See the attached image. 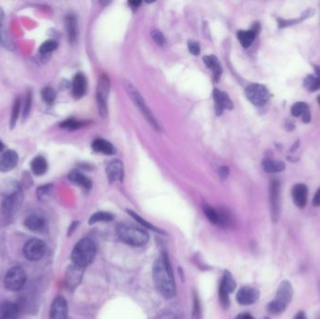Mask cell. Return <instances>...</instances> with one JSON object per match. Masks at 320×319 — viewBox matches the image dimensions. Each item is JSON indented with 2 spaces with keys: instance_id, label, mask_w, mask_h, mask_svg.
I'll return each mask as SVG.
<instances>
[{
  "instance_id": "cell-39",
  "label": "cell",
  "mask_w": 320,
  "mask_h": 319,
  "mask_svg": "<svg viewBox=\"0 0 320 319\" xmlns=\"http://www.w3.org/2000/svg\"><path fill=\"white\" fill-rule=\"evenodd\" d=\"M41 98L47 104H52L56 99V93L50 86H46L41 90Z\"/></svg>"
},
{
  "instance_id": "cell-55",
  "label": "cell",
  "mask_w": 320,
  "mask_h": 319,
  "mask_svg": "<svg viewBox=\"0 0 320 319\" xmlns=\"http://www.w3.org/2000/svg\"><path fill=\"white\" fill-rule=\"evenodd\" d=\"M320 319V318H319Z\"/></svg>"
},
{
  "instance_id": "cell-2",
  "label": "cell",
  "mask_w": 320,
  "mask_h": 319,
  "mask_svg": "<svg viewBox=\"0 0 320 319\" xmlns=\"http://www.w3.org/2000/svg\"><path fill=\"white\" fill-rule=\"evenodd\" d=\"M2 194L4 197L1 204L2 215L5 216L14 215L22 203V191L20 185L14 180L6 182Z\"/></svg>"
},
{
  "instance_id": "cell-3",
  "label": "cell",
  "mask_w": 320,
  "mask_h": 319,
  "mask_svg": "<svg viewBox=\"0 0 320 319\" xmlns=\"http://www.w3.org/2000/svg\"><path fill=\"white\" fill-rule=\"evenodd\" d=\"M97 254V247L95 242L88 238H84L77 242L73 248L72 254L73 264L77 265L81 268H85L91 264Z\"/></svg>"
},
{
  "instance_id": "cell-49",
  "label": "cell",
  "mask_w": 320,
  "mask_h": 319,
  "mask_svg": "<svg viewBox=\"0 0 320 319\" xmlns=\"http://www.w3.org/2000/svg\"><path fill=\"white\" fill-rule=\"evenodd\" d=\"M235 319H255L251 314H241L238 315Z\"/></svg>"
},
{
  "instance_id": "cell-34",
  "label": "cell",
  "mask_w": 320,
  "mask_h": 319,
  "mask_svg": "<svg viewBox=\"0 0 320 319\" xmlns=\"http://www.w3.org/2000/svg\"><path fill=\"white\" fill-rule=\"evenodd\" d=\"M113 218H115V216L111 215L110 213L98 212V213H95L94 215L90 217L89 224L93 225V224H97V223H100V222H110V221L113 220Z\"/></svg>"
},
{
  "instance_id": "cell-1",
  "label": "cell",
  "mask_w": 320,
  "mask_h": 319,
  "mask_svg": "<svg viewBox=\"0 0 320 319\" xmlns=\"http://www.w3.org/2000/svg\"><path fill=\"white\" fill-rule=\"evenodd\" d=\"M153 280L157 291L165 299H172L176 295V284L170 260L166 254L161 255L154 262Z\"/></svg>"
},
{
  "instance_id": "cell-51",
  "label": "cell",
  "mask_w": 320,
  "mask_h": 319,
  "mask_svg": "<svg viewBox=\"0 0 320 319\" xmlns=\"http://www.w3.org/2000/svg\"><path fill=\"white\" fill-rule=\"evenodd\" d=\"M315 75L320 78V66H315Z\"/></svg>"
},
{
  "instance_id": "cell-53",
  "label": "cell",
  "mask_w": 320,
  "mask_h": 319,
  "mask_svg": "<svg viewBox=\"0 0 320 319\" xmlns=\"http://www.w3.org/2000/svg\"><path fill=\"white\" fill-rule=\"evenodd\" d=\"M317 102H318V105H319L320 107V96H318V98H317Z\"/></svg>"
},
{
  "instance_id": "cell-14",
  "label": "cell",
  "mask_w": 320,
  "mask_h": 319,
  "mask_svg": "<svg viewBox=\"0 0 320 319\" xmlns=\"http://www.w3.org/2000/svg\"><path fill=\"white\" fill-rule=\"evenodd\" d=\"M213 97L215 99V111L217 116H221L224 110L233 109V103L225 92H222L218 89H215L213 92Z\"/></svg>"
},
{
  "instance_id": "cell-27",
  "label": "cell",
  "mask_w": 320,
  "mask_h": 319,
  "mask_svg": "<svg viewBox=\"0 0 320 319\" xmlns=\"http://www.w3.org/2000/svg\"><path fill=\"white\" fill-rule=\"evenodd\" d=\"M315 14V10H312V9H309V10H307V11H304L303 13H302V15L300 16V18H295V19H291V20H286V19H281V18H279L278 20H277V24H278V28H287V27H290V26H293V25H297V24H300L301 22H303L304 20H306V19H308L310 17L313 16Z\"/></svg>"
},
{
  "instance_id": "cell-32",
  "label": "cell",
  "mask_w": 320,
  "mask_h": 319,
  "mask_svg": "<svg viewBox=\"0 0 320 319\" xmlns=\"http://www.w3.org/2000/svg\"><path fill=\"white\" fill-rule=\"evenodd\" d=\"M304 86L310 92H315L320 89V78L310 74L304 79Z\"/></svg>"
},
{
  "instance_id": "cell-38",
  "label": "cell",
  "mask_w": 320,
  "mask_h": 319,
  "mask_svg": "<svg viewBox=\"0 0 320 319\" xmlns=\"http://www.w3.org/2000/svg\"><path fill=\"white\" fill-rule=\"evenodd\" d=\"M83 126H84V123L76 120V119H67V120H65V121L60 123L61 128L67 129V130H76Z\"/></svg>"
},
{
  "instance_id": "cell-4",
  "label": "cell",
  "mask_w": 320,
  "mask_h": 319,
  "mask_svg": "<svg viewBox=\"0 0 320 319\" xmlns=\"http://www.w3.org/2000/svg\"><path fill=\"white\" fill-rule=\"evenodd\" d=\"M116 233L122 242L130 246H144L149 241V235L146 231L127 224H119L116 227Z\"/></svg>"
},
{
  "instance_id": "cell-23",
  "label": "cell",
  "mask_w": 320,
  "mask_h": 319,
  "mask_svg": "<svg viewBox=\"0 0 320 319\" xmlns=\"http://www.w3.org/2000/svg\"><path fill=\"white\" fill-rule=\"evenodd\" d=\"M92 149L97 153L112 155L116 153V149L115 146L108 141L104 139H97L92 143Z\"/></svg>"
},
{
  "instance_id": "cell-8",
  "label": "cell",
  "mask_w": 320,
  "mask_h": 319,
  "mask_svg": "<svg viewBox=\"0 0 320 319\" xmlns=\"http://www.w3.org/2000/svg\"><path fill=\"white\" fill-rule=\"evenodd\" d=\"M270 215L273 222H277L281 214V184L278 179H271L269 187Z\"/></svg>"
},
{
  "instance_id": "cell-47",
  "label": "cell",
  "mask_w": 320,
  "mask_h": 319,
  "mask_svg": "<svg viewBox=\"0 0 320 319\" xmlns=\"http://www.w3.org/2000/svg\"><path fill=\"white\" fill-rule=\"evenodd\" d=\"M155 319H177V317L176 315L172 313H164V314H160L159 316Z\"/></svg>"
},
{
  "instance_id": "cell-17",
  "label": "cell",
  "mask_w": 320,
  "mask_h": 319,
  "mask_svg": "<svg viewBox=\"0 0 320 319\" xmlns=\"http://www.w3.org/2000/svg\"><path fill=\"white\" fill-rule=\"evenodd\" d=\"M106 173L110 184L116 181H123L124 178V167L120 160H115L110 161L106 168Z\"/></svg>"
},
{
  "instance_id": "cell-20",
  "label": "cell",
  "mask_w": 320,
  "mask_h": 319,
  "mask_svg": "<svg viewBox=\"0 0 320 319\" xmlns=\"http://www.w3.org/2000/svg\"><path fill=\"white\" fill-rule=\"evenodd\" d=\"M87 88V81L82 73H77L72 81V95L75 99H81L84 96Z\"/></svg>"
},
{
  "instance_id": "cell-50",
  "label": "cell",
  "mask_w": 320,
  "mask_h": 319,
  "mask_svg": "<svg viewBox=\"0 0 320 319\" xmlns=\"http://www.w3.org/2000/svg\"><path fill=\"white\" fill-rule=\"evenodd\" d=\"M128 3H129V5L131 6L132 8H135V9L138 8L139 6L142 4L141 1H129Z\"/></svg>"
},
{
  "instance_id": "cell-11",
  "label": "cell",
  "mask_w": 320,
  "mask_h": 319,
  "mask_svg": "<svg viewBox=\"0 0 320 319\" xmlns=\"http://www.w3.org/2000/svg\"><path fill=\"white\" fill-rule=\"evenodd\" d=\"M236 282L233 279L232 274L226 270L222 277L219 286V302L224 309L228 308L230 306V294L235 290Z\"/></svg>"
},
{
  "instance_id": "cell-10",
  "label": "cell",
  "mask_w": 320,
  "mask_h": 319,
  "mask_svg": "<svg viewBox=\"0 0 320 319\" xmlns=\"http://www.w3.org/2000/svg\"><path fill=\"white\" fill-rule=\"evenodd\" d=\"M110 93V80L106 74H102L99 79L97 87V102L100 116L106 117L108 115L107 99Z\"/></svg>"
},
{
  "instance_id": "cell-44",
  "label": "cell",
  "mask_w": 320,
  "mask_h": 319,
  "mask_svg": "<svg viewBox=\"0 0 320 319\" xmlns=\"http://www.w3.org/2000/svg\"><path fill=\"white\" fill-rule=\"evenodd\" d=\"M52 187H53L52 185H46V186H42V187H39V189H38V191H37L38 197H39V198H41L42 197L46 196L47 194H49L51 189H52Z\"/></svg>"
},
{
  "instance_id": "cell-54",
  "label": "cell",
  "mask_w": 320,
  "mask_h": 319,
  "mask_svg": "<svg viewBox=\"0 0 320 319\" xmlns=\"http://www.w3.org/2000/svg\"><path fill=\"white\" fill-rule=\"evenodd\" d=\"M319 287H320V284H319Z\"/></svg>"
},
{
  "instance_id": "cell-25",
  "label": "cell",
  "mask_w": 320,
  "mask_h": 319,
  "mask_svg": "<svg viewBox=\"0 0 320 319\" xmlns=\"http://www.w3.org/2000/svg\"><path fill=\"white\" fill-rule=\"evenodd\" d=\"M25 226L28 227L29 231L39 232L42 231L46 226V221L43 217L39 215H29L25 220Z\"/></svg>"
},
{
  "instance_id": "cell-13",
  "label": "cell",
  "mask_w": 320,
  "mask_h": 319,
  "mask_svg": "<svg viewBox=\"0 0 320 319\" xmlns=\"http://www.w3.org/2000/svg\"><path fill=\"white\" fill-rule=\"evenodd\" d=\"M260 299V291L256 287L243 286L237 292L236 300L241 305H251Z\"/></svg>"
},
{
  "instance_id": "cell-52",
  "label": "cell",
  "mask_w": 320,
  "mask_h": 319,
  "mask_svg": "<svg viewBox=\"0 0 320 319\" xmlns=\"http://www.w3.org/2000/svg\"><path fill=\"white\" fill-rule=\"evenodd\" d=\"M3 150H4V144L0 141V153H1Z\"/></svg>"
},
{
  "instance_id": "cell-45",
  "label": "cell",
  "mask_w": 320,
  "mask_h": 319,
  "mask_svg": "<svg viewBox=\"0 0 320 319\" xmlns=\"http://www.w3.org/2000/svg\"><path fill=\"white\" fill-rule=\"evenodd\" d=\"M228 173H230V169L226 166H222L219 168V176L221 179L225 180L226 177L228 176Z\"/></svg>"
},
{
  "instance_id": "cell-22",
  "label": "cell",
  "mask_w": 320,
  "mask_h": 319,
  "mask_svg": "<svg viewBox=\"0 0 320 319\" xmlns=\"http://www.w3.org/2000/svg\"><path fill=\"white\" fill-rule=\"evenodd\" d=\"M19 312L20 310L17 304L6 302L0 305V319H17Z\"/></svg>"
},
{
  "instance_id": "cell-6",
  "label": "cell",
  "mask_w": 320,
  "mask_h": 319,
  "mask_svg": "<svg viewBox=\"0 0 320 319\" xmlns=\"http://www.w3.org/2000/svg\"><path fill=\"white\" fill-rule=\"evenodd\" d=\"M125 87H126V90H127V93L129 95L130 99H132L134 104L136 105V107L142 112V115L144 116V118L147 120V122L149 123L152 127L155 128V130L159 131L160 126L158 122L156 121L155 116H154L153 112L150 110L149 107L146 104L143 96L139 92L138 89L136 88L130 83H125Z\"/></svg>"
},
{
  "instance_id": "cell-41",
  "label": "cell",
  "mask_w": 320,
  "mask_h": 319,
  "mask_svg": "<svg viewBox=\"0 0 320 319\" xmlns=\"http://www.w3.org/2000/svg\"><path fill=\"white\" fill-rule=\"evenodd\" d=\"M152 37L155 40V43L159 46H163L166 44V38L163 33L159 31L158 29H155L152 31Z\"/></svg>"
},
{
  "instance_id": "cell-21",
  "label": "cell",
  "mask_w": 320,
  "mask_h": 319,
  "mask_svg": "<svg viewBox=\"0 0 320 319\" xmlns=\"http://www.w3.org/2000/svg\"><path fill=\"white\" fill-rule=\"evenodd\" d=\"M291 113L294 117H301L304 123L308 124L311 121V110L305 102H296L291 108Z\"/></svg>"
},
{
  "instance_id": "cell-40",
  "label": "cell",
  "mask_w": 320,
  "mask_h": 319,
  "mask_svg": "<svg viewBox=\"0 0 320 319\" xmlns=\"http://www.w3.org/2000/svg\"><path fill=\"white\" fill-rule=\"evenodd\" d=\"M201 306L199 303V299L197 294H194L193 311H192V319H201Z\"/></svg>"
},
{
  "instance_id": "cell-46",
  "label": "cell",
  "mask_w": 320,
  "mask_h": 319,
  "mask_svg": "<svg viewBox=\"0 0 320 319\" xmlns=\"http://www.w3.org/2000/svg\"><path fill=\"white\" fill-rule=\"evenodd\" d=\"M313 205L315 207H320V187L315 192L314 198H313Z\"/></svg>"
},
{
  "instance_id": "cell-12",
  "label": "cell",
  "mask_w": 320,
  "mask_h": 319,
  "mask_svg": "<svg viewBox=\"0 0 320 319\" xmlns=\"http://www.w3.org/2000/svg\"><path fill=\"white\" fill-rule=\"evenodd\" d=\"M45 252L46 245L39 239H32L28 241L24 247V255L30 261H37L42 259Z\"/></svg>"
},
{
  "instance_id": "cell-30",
  "label": "cell",
  "mask_w": 320,
  "mask_h": 319,
  "mask_svg": "<svg viewBox=\"0 0 320 319\" xmlns=\"http://www.w3.org/2000/svg\"><path fill=\"white\" fill-rule=\"evenodd\" d=\"M205 65L208 66L214 72V78L215 81H218L222 73V67L215 55H206L203 58Z\"/></svg>"
},
{
  "instance_id": "cell-48",
  "label": "cell",
  "mask_w": 320,
  "mask_h": 319,
  "mask_svg": "<svg viewBox=\"0 0 320 319\" xmlns=\"http://www.w3.org/2000/svg\"><path fill=\"white\" fill-rule=\"evenodd\" d=\"M294 319H307V316H306V314L304 313V311H300V312L297 313V314L295 315Z\"/></svg>"
},
{
  "instance_id": "cell-24",
  "label": "cell",
  "mask_w": 320,
  "mask_h": 319,
  "mask_svg": "<svg viewBox=\"0 0 320 319\" xmlns=\"http://www.w3.org/2000/svg\"><path fill=\"white\" fill-rule=\"evenodd\" d=\"M68 179L71 182L83 187V189L87 191L92 187V181L89 179L88 177L85 176L81 171H77V170H73L70 172Z\"/></svg>"
},
{
  "instance_id": "cell-35",
  "label": "cell",
  "mask_w": 320,
  "mask_h": 319,
  "mask_svg": "<svg viewBox=\"0 0 320 319\" xmlns=\"http://www.w3.org/2000/svg\"><path fill=\"white\" fill-rule=\"evenodd\" d=\"M127 213H128V215H130L132 218H134L135 220L137 221L140 225H142V226L145 227V229L150 230V231H155V232H157V233H163V231L159 230V229H157V227H155L154 225L150 224L148 221L144 220L143 217H141V216H140L138 214H136L135 212H133L131 210H127Z\"/></svg>"
},
{
  "instance_id": "cell-43",
  "label": "cell",
  "mask_w": 320,
  "mask_h": 319,
  "mask_svg": "<svg viewBox=\"0 0 320 319\" xmlns=\"http://www.w3.org/2000/svg\"><path fill=\"white\" fill-rule=\"evenodd\" d=\"M188 50L194 55H199V53H200L199 44L196 41H189L188 42Z\"/></svg>"
},
{
  "instance_id": "cell-33",
  "label": "cell",
  "mask_w": 320,
  "mask_h": 319,
  "mask_svg": "<svg viewBox=\"0 0 320 319\" xmlns=\"http://www.w3.org/2000/svg\"><path fill=\"white\" fill-rule=\"evenodd\" d=\"M4 21H5V14L3 10L0 8V42L5 47H9L11 46V40L5 31Z\"/></svg>"
},
{
  "instance_id": "cell-29",
  "label": "cell",
  "mask_w": 320,
  "mask_h": 319,
  "mask_svg": "<svg viewBox=\"0 0 320 319\" xmlns=\"http://www.w3.org/2000/svg\"><path fill=\"white\" fill-rule=\"evenodd\" d=\"M262 168L267 173H276L284 171L286 169V164L282 161L267 158L263 160Z\"/></svg>"
},
{
  "instance_id": "cell-28",
  "label": "cell",
  "mask_w": 320,
  "mask_h": 319,
  "mask_svg": "<svg viewBox=\"0 0 320 319\" xmlns=\"http://www.w3.org/2000/svg\"><path fill=\"white\" fill-rule=\"evenodd\" d=\"M48 170V163L43 156L38 155L31 161V171L35 175L41 176Z\"/></svg>"
},
{
  "instance_id": "cell-19",
  "label": "cell",
  "mask_w": 320,
  "mask_h": 319,
  "mask_svg": "<svg viewBox=\"0 0 320 319\" xmlns=\"http://www.w3.org/2000/svg\"><path fill=\"white\" fill-rule=\"evenodd\" d=\"M19 161L18 154L14 150H7L0 158V171L8 172L13 170Z\"/></svg>"
},
{
  "instance_id": "cell-9",
  "label": "cell",
  "mask_w": 320,
  "mask_h": 319,
  "mask_svg": "<svg viewBox=\"0 0 320 319\" xmlns=\"http://www.w3.org/2000/svg\"><path fill=\"white\" fill-rule=\"evenodd\" d=\"M27 282V275L21 267H13L7 271L4 278L6 288L11 291L22 289Z\"/></svg>"
},
{
  "instance_id": "cell-7",
  "label": "cell",
  "mask_w": 320,
  "mask_h": 319,
  "mask_svg": "<svg viewBox=\"0 0 320 319\" xmlns=\"http://www.w3.org/2000/svg\"><path fill=\"white\" fill-rule=\"evenodd\" d=\"M245 96L254 106L262 107L269 101L270 94L265 85L260 83H251L245 89Z\"/></svg>"
},
{
  "instance_id": "cell-26",
  "label": "cell",
  "mask_w": 320,
  "mask_h": 319,
  "mask_svg": "<svg viewBox=\"0 0 320 319\" xmlns=\"http://www.w3.org/2000/svg\"><path fill=\"white\" fill-rule=\"evenodd\" d=\"M66 33H67V38L71 43L75 42V40L77 39L78 28H77V19L76 16L72 13L67 14L66 17Z\"/></svg>"
},
{
  "instance_id": "cell-37",
  "label": "cell",
  "mask_w": 320,
  "mask_h": 319,
  "mask_svg": "<svg viewBox=\"0 0 320 319\" xmlns=\"http://www.w3.org/2000/svg\"><path fill=\"white\" fill-rule=\"evenodd\" d=\"M57 46H58V43L57 41H55V39H48L40 45L39 52L41 55H48L52 52H54L57 48Z\"/></svg>"
},
{
  "instance_id": "cell-15",
  "label": "cell",
  "mask_w": 320,
  "mask_h": 319,
  "mask_svg": "<svg viewBox=\"0 0 320 319\" xmlns=\"http://www.w3.org/2000/svg\"><path fill=\"white\" fill-rule=\"evenodd\" d=\"M83 268L72 264L66 270V285L70 289H75L83 278Z\"/></svg>"
},
{
  "instance_id": "cell-16",
  "label": "cell",
  "mask_w": 320,
  "mask_h": 319,
  "mask_svg": "<svg viewBox=\"0 0 320 319\" xmlns=\"http://www.w3.org/2000/svg\"><path fill=\"white\" fill-rule=\"evenodd\" d=\"M67 303L63 297H57L52 303L50 319H67Z\"/></svg>"
},
{
  "instance_id": "cell-5",
  "label": "cell",
  "mask_w": 320,
  "mask_h": 319,
  "mask_svg": "<svg viewBox=\"0 0 320 319\" xmlns=\"http://www.w3.org/2000/svg\"><path fill=\"white\" fill-rule=\"evenodd\" d=\"M292 297L293 288L291 283L287 280L282 281L276 292V299L271 301L267 306L268 312L273 315H278L284 313L288 304L292 301Z\"/></svg>"
},
{
  "instance_id": "cell-36",
  "label": "cell",
  "mask_w": 320,
  "mask_h": 319,
  "mask_svg": "<svg viewBox=\"0 0 320 319\" xmlns=\"http://www.w3.org/2000/svg\"><path fill=\"white\" fill-rule=\"evenodd\" d=\"M21 99L20 98H17L13 103V107H12V110H11V128L12 129L13 127H15L16 125L17 119L20 116V111H21Z\"/></svg>"
},
{
  "instance_id": "cell-31",
  "label": "cell",
  "mask_w": 320,
  "mask_h": 319,
  "mask_svg": "<svg viewBox=\"0 0 320 319\" xmlns=\"http://www.w3.org/2000/svg\"><path fill=\"white\" fill-rule=\"evenodd\" d=\"M256 36H257V33L252 29L247 30V31L242 30L237 33L238 39L243 48H248L249 46L253 43Z\"/></svg>"
},
{
  "instance_id": "cell-18",
  "label": "cell",
  "mask_w": 320,
  "mask_h": 319,
  "mask_svg": "<svg viewBox=\"0 0 320 319\" xmlns=\"http://www.w3.org/2000/svg\"><path fill=\"white\" fill-rule=\"evenodd\" d=\"M293 202L299 208H304L307 203L308 198V187L304 184H297L292 188Z\"/></svg>"
},
{
  "instance_id": "cell-42",
  "label": "cell",
  "mask_w": 320,
  "mask_h": 319,
  "mask_svg": "<svg viewBox=\"0 0 320 319\" xmlns=\"http://www.w3.org/2000/svg\"><path fill=\"white\" fill-rule=\"evenodd\" d=\"M31 103H32V93H31V91H29V92H28V95H27V99H26V101H25L24 111H22V116H24L25 119L28 117L29 112H30Z\"/></svg>"
}]
</instances>
